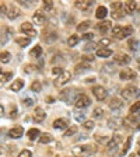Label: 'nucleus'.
Returning <instances> with one entry per match:
<instances>
[{
  "label": "nucleus",
  "instance_id": "nucleus-45",
  "mask_svg": "<svg viewBox=\"0 0 140 157\" xmlns=\"http://www.w3.org/2000/svg\"><path fill=\"white\" fill-rule=\"evenodd\" d=\"M109 44H111V41H109L108 38H102L101 41L98 42V46H100V49H101V48H105V46H108Z\"/></svg>",
  "mask_w": 140,
  "mask_h": 157
},
{
  "label": "nucleus",
  "instance_id": "nucleus-14",
  "mask_svg": "<svg viewBox=\"0 0 140 157\" xmlns=\"http://www.w3.org/2000/svg\"><path fill=\"white\" fill-rule=\"evenodd\" d=\"M24 133V129L21 126H16L13 128V129H10L9 131V136L13 137V139H18V137H21Z\"/></svg>",
  "mask_w": 140,
  "mask_h": 157
},
{
  "label": "nucleus",
  "instance_id": "nucleus-48",
  "mask_svg": "<svg viewBox=\"0 0 140 157\" xmlns=\"http://www.w3.org/2000/svg\"><path fill=\"white\" fill-rule=\"evenodd\" d=\"M84 128L85 129H93V128H94V122L93 121H84Z\"/></svg>",
  "mask_w": 140,
  "mask_h": 157
},
{
  "label": "nucleus",
  "instance_id": "nucleus-13",
  "mask_svg": "<svg viewBox=\"0 0 140 157\" xmlns=\"http://www.w3.org/2000/svg\"><path fill=\"white\" fill-rule=\"evenodd\" d=\"M45 117H46L45 111H44L41 107H36L35 111H34V121L35 122H42L44 119H45Z\"/></svg>",
  "mask_w": 140,
  "mask_h": 157
},
{
  "label": "nucleus",
  "instance_id": "nucleus-51",
  "mask_svg": "<svg viewBox=\"0 0 140 157\" xmlns=\"http://www.w3.org/2000/svg\"><path fill=\"white\" fill-rule=\"evenodd\" d=\"M83 60H85V62L90 60V62H91V60H94V56H93L91 53H90V55H83Z\"/></svg>",
  "mask_w": 140,
  "mask_h": 157
},
{
  "label": "nucleus",
  "instance_id": "nucleus-17",
  "mask_svg": "<svg viewBox=\"0 0 140 157\" xmlns=\"http://www.w3.org/2000/svg\"><path fill=\"white\" fill-rule=\"evenodd\" d=\"M123 124L127 125V126H131V128H134L137 124H139V121H137V118L134 117V114H131L129 117H126L123 119Z\"/></svg>",
  "mask_w": 140,
  "mask_h": 157
},
{
  "label": "nucleus",
  "instance_id": "nucleus-43",
  "mask_svg": "<svg viewBox=\"0 0 140 157\" xmlns=\"http://www.w3.org/2000/svg\"><path fill=\"white\" fill-rule=\"evenodd\" d=\"M42 7L46 10V11H49V10H52V7H53V2L52 0H45L42 3Z\"/></svg>",
  "mask_w": 140,
  "mask_h": 157
},
{
  "label": "nucleus",
  "instance_id": "nucleus-38",
  "mask_svg": "<svg viewBox=\"0 0 140 157\" xmlns=\"http://www.w3.org/2000/svg\"><path fill=\"white\" fill-rule=\"evenodd\" d=\"M90 25H91V21H83L81 24H78L77 25V29L78 31H84V29L90 28Z\"/></svg>",
  "mask_w": 140,
  "mask_h": 157
},
{
  "label": "nucleus",
  "instance_id": "nucleus-29",
  "mask_svg": "<svg viewBox=\"0 0 140 157\" xmlns=\"http://www.w3.org/2000/svg\"><path fill=\"white\" fill-rule=\"evenodd\" d=\"M52 142V136L49 133H44L42 136L39 137V143L41 144H46V143H51Z\"/></svg>",
  "mask_w": 140,
  "mask_h": 157
},
{
  "label": "nucleus",
  "instance_id": "nucleus-49",
  "mask_svg": "<svg viewBox=\"0 0 140 157\" xmlns=\"http://www.w3.org/2000/svg\"><path fill=\"white\" fill-rule=\"evenodd\" d=\"M74 118L77 121H83V119H84V112H77V114L74 115Z\"/></svg>",
  "mask_w": 140,
  "mask_h": 157
},
{
  "label": "nucleus",
  "instance_id": "nucleus-40",
  "mask_svg": "<svg viewBox=\"0 0 140 157\" xmlns=\"http://www.w3.org/2000/svg\"><path fill=\"white\" fill-rule=\"evenodd\" d=\"M16 42L20 46H23V48H24V46H27L29 44V38H17Z\"/></svg>",
  "mask_w": 140,
  "mask_h": 157
},
{
  "label": "nucleus",
  "instance_id": "nucleus-15",
  "mask_svg": "<svg viewBox=\"0 0 140 157\" xmlns=\"http://www.w3.org/2000/svg\"><path fill=\"white\" fill-rule=\"evenodd\" d=\"M34 23H35L36 25H44V24L46 23L45 14H44L42 11H36V13L34 14Z\"/></svg>",
  "mask_w": 140,
  "mask_h": 157
},
{
  "label": "nucleus",
  "instance_id": "nucleus-10",
  "mask_svg": "<svg viewBox=\"0 0 140 157\" xmlns=\"http://www.w3.org/2000/svg\"><path fill=\"white\" fill-rule=\"evenodd\" d=\"M119 76H121L122 80H133V78L136 77V72L132 70V69H123V70L119 73Z\"/></svg>",
  "mask_w": 140,
  "mask_h": 157
},
{
  "label": "nucleus",
  "instance_id": "nucleus-41",
  "mask_svg": "<svg viewBox=\"0 0 140 157\" xmlns=\"http://www.w3.org/2000/svg\"><path fill=\"white\" fill-rule=\"evenodd\" d=\"M44 39H45L46 42H53V41H56V39H58V35H56L55 33H51L49 35L44 36Z\"/></svg>",
  "mask_w": 140,
  "mask_h": 157
},
{
  "label": "nucleus",
  "instance_id": "nucleus-9",
  "mask_svg": "<svg viewBox=\"0 0 140 157\" xmlns=\"http://www.w3.org/2000/svg\"><path fill=\"white\" fill-rule=\"evenodd\" d=\"M21 31H23L25 35H28L29 38H34V36L36 35V31L34 29V27L31 23H24L23 25H21Z\"/></svg>",
  "mask_w": 140,
  "mask_h": 157
},
{
  "label": "nucleus",
  "instance_id": "nucleus-3",
  "mask_svg": "<svg viewBox=\"0 0 140 157\" xmlns=\"http://www.w3.org/2000/svg\"><path fill=\"white\" fill-rule=\"evenodd\" d=\"M111 9H112V18L115 20H119L123 17V11H125V4L121 3V2H114V3L111 4Z\"/></svg>",
  "mask_w": 140,
  "mask_h": 157
},
{
  "label": "nucleus",
  "instance_id": "nucleus-52",
  "mask_svg": "<svg viewBox=\"0 0 140 157\" xmlns=\"http://www.w3.org/2000/svg\"><path fill=\"white\" fill-rule=\"evenodd\" d=\"M93 36H94V35H93L91 33H85L84 35H83V38H84V39H87V41H88V39L91 41V39H93Z\"/></svg>",
  "mask_w": 140,
  "mask_h": 157
},
{
  "label": "nucleus",
  "instance_id": "nucleus-50",
  "mask_svg": "<svg viewBox=\"0 0 140 157\" xmlns=\"http://www.w3.org/2000/svg\"><path fill=\"white\" fill-rule=\"evenodd\" d=\"M101 115H102V109H101V108H95V109H94V117L98 118V117H101Z\"/></svg>",
  "mask_w": 140,
  "mask_h": 157
},
{
  "label": "nucleus",
  "instance_id": "nucleus-4",
  "mask_svg": "<svg viewBox=\"0 0 140 157\" xmlns=\"http://www.w3.org/2000/svg\"><path fill=\"white\" fill-rule=\"evenodd\" d=\"M122 95H123V98H126V100H132V98H136L140 95V90L137 87H134V86H129V87H126L122 91Z\"/></svg>",
  "mask_w": 140,
  "mask_h": 157
},
{
  "label": "nucleus",
  "instance_id": "nucleus-46",
  "mask_svg": "<svg viewBox=\"0 0 140 157\" xmlns=\"http://www.w3.org/2000/svg\"><path fill=\"white\" fill-rule=\"evenodd\" d=\"M62 73H63V69L62 67H58V66H56V67L52 69V75L53 76H58V77H59V76L62 75Z\"/></svg>",
  "mask_w": 140,
  "mask_h": 157
},
{
  "label": "nucleus",
  "instance_id": "nucleus-23",
  "mask_svg": "<svg viewBox=\"0 0 140 157\" xmlns=\"http://www.w3.org/2000/svg\"><path fill=\"white\" fill-rule=\"evenodd\" d=\"M136 7H137L136 2H126V3H125V11L129 13V14H132V13H134Z\"/></svg>",
  "mask_w": 140,
  "mask_h": 157
},
{
  "label": "nucleus",
  "instance_id": "nucleus-55",
  "mask_svg": "<svg viewBox=\"0 0 140 157\" xmlns=\"http://www.w3.org/2000/svg\"><path fill=\"white\" fill-rule=\"evenodd\" d=\"M139 156H140V149H139Z\"/></svg>",
  "mask_w": 140,
  "mask_h": 157
},
{
  "label": "nucleus",
  "instance_id": "nucleus-7",
  "mask_svg": "<svg viewBox=\"0 0 140 157\" xmlns=\"http://www.w3.org/2000/svg\"><path fill=\"white\" fill-rule=\"evenodd\" d=\"M70 78H72V73L67 72V70H63V73L58 77V80H55V84L56 86H65L66 83L70 82Z\"/></svg>",
  "mask_w": 140,
  "mask_h": 157
},
{
  "label": "nucleus",
  "instance_id": "nucleus-21",
  "mask_svg": "<svg viewBox=\"0 0 140 157\" xmlns=\"http://www.w3.org/2000/svg\"><path fill=\"white\" fill-rule=\"evenodd\" d=\"M112 55V51L109 48H101L97 51V56L98 58H108Z\"/></svg>",
  "mask_w": 140,
  "mask_h": 157
},
{
  "label": "nucleus",
  "instance_id": "nucleus-18",
  "mask_svg": "<svg viewBox=\"0 0 140 157\" xmlns=\"http://www.w3.org/2000/svg\"><path fill=\"white\" fill-rule=\"evenodd\" d=\"M90 146H77L73 149V153L76 154V156H83V154H88L90 153Z\"/></svg>",
  "mask_w": 140,
  "mask_h": 157
},
{
  "label": "nucleus",
  "instance_id": "nucleus-44",
  "mask_svg": "<svg viewBox=\"0 0 140 157\" xmlns=\"http://www.w3.org/2000/svg\"><path fill=\"white\" fill-rule=\"evenodd\" d=\"M76 132H77V126H74V125H73V126H70L67 131H66L65 136H66V137H67V136H72V135H74Z\"/></svg>",
  "mask_w": 140,
  "mask_h": 157
},
{
  "label": "nucleus",
  "instance_id": "nucleus-12",
  "mask_svg": "<svg viewBox=\"0 0 140 157\" xmlns=\"http://www.w3.org/2000/svg\"><path fill=\"white\" fill-rule=\"evenodd\" d=\"M132 58L129 55H126V53H118L116 56H115V62L119 63V65H127V63H131Z\"/></svg>",
  "mask_w": 140,
  "mask_h": 157
},
{
  "label": "nucleus",
  "instance_id": "nucleus-24",
  "mask_svg": "<svg viewBox=\"0 0 140 157\" xmlns=\"http://www.w3.org/2000/svg\"><path fill=\"white\" fill-rule=\"evenodd\" d=\"M122 105H123V102H122L119 98H112L111 102H109L111 109H119V108H122Z\"/></svg>",
  "mask_w": 140,
  "mask_h": 157
},
{
  "label": "nucleus",
  "instance_id": "nucleus-19",
  "mask_svg": "<svg viewBox=\"0 0 140 157\" xmlns=\"http://www.w3.org/2000/svg\"><path fill=\"white\" fill-rule=\"evenodd\" d=\"M13 33V29L7 28V27H4L3 28V33H2V35H0V45H4V44L7 42V39H9L10 34Z\"/></svg>",
  "mask_w": 140,
  "mask_h": 157
},
{
  "label": "nucleus",
  "instance_id": "nucleus-2",
  "mask_svg": "<svg viewBox=\"0 0 140 157\" xmlns=\"http://www.w3.org/2000/svg\"><path fill=\"white\" fill-rule=\"evenodd\" d=\"M59 98H60L62 101H65L66 104H72L73 101L76 102V100H77V90H76V88L63 90V91L60 93V95H59Z\"/></svg>",
  "mask_w": 140,
  "mask_h": 157
},
{
  "label": "nucleus",
  "instance_id": "nucleus-37",
  "mask_svg": "<svg viewBox=\"0 0 140 157\" xmlns=\"http://www.w3.org/2000/svg\"><path fill=\"white\" fill-rule=\"evenodd\" d=\"M119 124H123V121L122 119H109L108 121V126L109 128H118Z\"/></svg>",
  "mask_w": 140,
  "mask_h": 157
},
{
  "label": "nucleus",
  "instance_id": "nucleus-11",
  "mask_svg": "<svg viewBox=\"0 0 140 157\" xmlns=\"http://www.w3.org/2000/svg\"><path fill=\"white\" fill-rule=\"evenodd\" d=\"M74 6L77 7L78 10H81V11H87V10L93 6V2L91 0H78V2L74 3Z\"/></svg>",
  "mask_w": 140,
  "mask_h": 157
},
{
  "label": "nucleus",
  "instance_id": "nucleus-28",
  "mask_svg": "<svg viewBox=\"0 0 140 157\" xmlns=\"http://www.w3.org/2000/svg\"><path fill=\"white\" fill-rule=\"evenodd\" d=\"M11 76H13V73L11 72H0V82L2 83H7L11 78Z\"/></svg>",
  "mask_w": 140,
  "mask_h": 157
},
{
  "label": "nucleus",
  "instance_id": "nucleus-27",
  "mask_svg": "<svg viewBox=\"0 0 140 157\" xmlns=\"http://www.w3.org/2000/svg\"><path fill=\"white\" fill-rule=\"evenodd\" d=\"M23 87H24V82L21 80V78H18V80H16V82L11 84L10 88H11V91H20Z\"/></svg>",
  "mask_w": 140,
  "mask_h": 157
},
{
  "label": "nucleus",
  "instance_id": "nucleus-56",
  "mask_svg": "<svg viewBox=\"0 0 140 157\" xmlns=\"http://www.w3.org/2000/svg\"><path fill=\"white\" fill-rule=\"evenodd\" d=\"M0 6H2V4H0Z\"/></svg>",
  "mask_w": 140,
  "mask_h": 157
},
{
  "label": "nucleus",
  "instance_id": "nucleus-39",
  "mask_svg": "<svg viewBox=\"0 0 140 157\" xmlns=\"http://www.w3.org/2000/svg\"><path fill=\"white\" fill-rule=\"evenodd\" d=\"M87 69H88V63L83 62V63H80V65L76 66V72H77V73H81V72H84V70H87Z\"/></svg>",
  "mask_w": 140,
  "mask_h": 157
},
{
  "label": "nucleus",
  "instance_id": "nucleus-34",
  "mask_svg": "<svg viewBox=\"0 0 140 157\" xmlns=\"http://www.w3.org/2000/svg\"><path fill=\"white\" fill-rule=\"evenodd\" d=\"M41 53H42V48L39 45L34 46V49L31 51V56H34V58H39L41 56Z\"/></svg>",
  "mask_w": 140,
  "mask_h": 157
},
{
  "label": "nucleus",
  "instance_id": "nucleus-25",
  "mask_svg": "<svg viewBox=\"0 0 140 157\" xmlns=\"http://www.w3.org/2000/svg\"><path fill=\"white\" fill-rule=\"evenodd\" d=\"M97 28L100 29V31H101L102 34H105L108 31V29L111 28V23H109V21H101V23L98 24L97 25Z\"/></svg>",
  "mask_w": 140,
  "mask_h": 157
},
{
  "label": "nucleus",
  "instance_id": "nucleus-42",
  "mask_svg": "<svg viewBox=\"0 0 140 157\" xmlns=\"http://www.w3.org/2000/svg\"><path fill=\"white\" fill-rule=\"evenodd\" d=\"M129 111H131V114H137V112L140 111V101L134 102V104L131 107V109H129Z\"/></svg>",
  "mask_w": 140,
  "mask_h": 157
},
{
  "label": "nucleus",
  "instance_id": "nucleus-1",
  "mask_svg": "<svg viewBox=\"0 0 140 157\" xmlns=\"http://www.w3.org/2000/svg\"><path fill=\"white\" fill-rule=\"evenodd\" d=\"M133 34V27L132 25H126V27H114L112 28V35L116 39H123L126 36L132 35Z\"/></svg>",
  "mask_w": 140,
  "mask_h": 157
},
{
  "label": "nucleus",
  "instance_id": "nucleus-33",
  "mask_svg": "<svg viewBox=\"0 0 140 157\" xmlns=\"http://www.w3.org/2000/svg\"><path fill=\"white\" fill-rule=\"evenodd\" d=\"M10 59H11V55L9 52H0V62L2 63H9Z\"/></svg>",
  "mask_w": 140,
  "mask_h": 157
},
{
  "label": "nucleus",
  "instance_id": "nucleus-20",
  "mask_svg": "<svg viewBox=\"0 0 140 157\" xmlns=\"http://www.w3.org/2000/svg\"><path fill=\"white\" fill-rule=\"evenodd\" d=\"M18 16H20V9L18 7H16V6L10 7L9 11H7V17H9L10 20H14V18H17Z\"/></svg>",
  "mask_w": 140,
  "mask_h": 157
},
{
  "label": "nucleus",
  "instance_id": "nucleus-53",
  "mask_svg": "<svg viewBox=\"0 0 140 157\" xmlns=\"http://www.w3.org/2000/svg\"><path fill=\"white\" fill-rule=\"evenodd\" d=\"M3 112H4V108H3V105H0V117L3 115Z\"/></svg>",
  "mask_w": 140,
  "mask_h": 157
},
{
  "label": "nucleus",
  "instance_id": "nucleus-54",
  "mask_svg": "<svg viewBox=\"0 0 140 157\" xmlns=\"http://www.w3.org/2000/svg\"><path fill=\"white\" fill-rule=\"evenodd\" d=\"M129 157H136V156H134V154H132V156H129Z\"/></svg>",
  "mask_w": 140,
  "mask_h": 157
},
{
  "label": "nucleus",
  "instance_id": "nucleus-6",
  "mask_svg": "<svg viewBox=\"0 0 140 157\" xmlns=\"http://www.w3.org/2000/svg\"><path fill=\"white\" fill-rule=\"evenodd\" d=\"M122 142V137L119 136V135H114L112 136V139L109 140V143H108V151L109 153H112V151H115L118 149V146H119V143Z\"/></svg>",
  "mask_w": 140,
  "mask_h": 157
},
{
  "label": "nucleus",
  "instance_id": "nucleus-30",
  "mask_svg": "<svg viewBox=\"0 0 140 157\" xmlns=\"http://www.w3.org/2000/svg\"><path fill=\"white\" fill-rule=\"evenodd\" d=\"M27 135H28L29 140H35L36 137L39 136V131H38V129H35V128H32V129H29Z\"/></svg>",
  "mask_w": 140,
  "mask_h": 157
},
{
  "label": "nucleus",
  "instance_id": "nucleus-16",
  "mask_svg": "<svg viewBox=\"0 0 140 157\" xmlns=\"http://www.w3.org/2000/svg\"><path fill=\"white\" fill-rule=\"evenodd\" d=\"M69 126V121L66 119V118H59V119H56L55 122H53V128L55 129H65V128Z\"/></svg>",
  "mask_w": 140,
  "mask_h": 157
},
{
  "label": "nucleus",
  "instance_id": "nucleus-22",
  "mask_svg": "<svg viewBox=\"0 0 140 157\" xmlns=\"http://www.w3.org/2000/svg\"><path fill=\"white\" fill-rule=\"evenodd\" d=\"M107 13H108L107 7H105V6H100V7L97 9V13H95V17H97L98 20H102V18H105Z\"/></svg>",
  "mask_w": 140,
  "mask_h": 157
},
{
  "label": "nucleus",
  "instance_id": "nucleus-8",
  "mask_svg": "<svg viewBox=\"0 0 140 157\" xmlns=\"http://www.w3.org/2000/svg\"><path fill=\"white\" fill-rule=\"evenodd\" d=\"M93 94L95 95L98 101H102V100L107 98V90L104 87H101V86H97V87L93 88Z\"/></svg>",
  "mask_w": 140,
  "mask_h": 157
},
{
  "label": "nucleus",
  "instance_id": "nucleus-57",
  "mask_svg": "<svg viewBox=\"0 0 140 157\" xmlns=\"http://www.w3.org/2000/svg\"><path fill=\"white\" fill-rule=\"evenodd\" d=\"M58 157H59V156H58Z\"/></svg>",
  "mask_w": 140,
  "mask_h": 157
},
{
  "label": "nucleus",
  "instance_id": "nucleus-32",
  "mask_svg": "<svg viewBox=\"0 0 140 157\" xmlns=\"http://www.w3.org/2000/svg\"><path fill=\"white\" fill-rule=\"evenodd\" d=\"M21 101H23V104L25 105V107H31V105H34V102H35L36 100H35V97H24Z\"/></svg>",
  "mask_w": 140,
  "mask_h": 157
},
{
  "label": "nucleus",
  "instance_id": "nucleus-5",
  "mask_svg": "<svg viewBox=\"0 0 140 157\" xmlns=\"http://www.w3.org/2000/svg\"><path fill=\"white\" fill-rule=\"evenodd\" d=\"M90 102H91V100L87 97L85 94H80L77 97V100H76V108L77 109H81V108H85V107H88L90 105Z\"/></svg>",
  "mask_w": 140,
  "mask_h": 157
},
{
  "label": "nucleus",
  "instance_id": "nucleus-47",
  "mask_svg": "<svg viewBox=\"0 0 140 157\" xmlns=\"http://www.w3.org/2000/svg\"><path fill=\"white\" fill-rule=\"evenodd\" d=\"M18 157H32V153L29 150H23V151H20Z\"/></svg>",
  "mask_w": 140,
  "mask_h": 157
},
{
  "label": "nucleus",
  "instance_id": "nucleus-31",
  "mask_svg": "<svg viewBox=\"0 0 140 157\" xmlns=\"http://www.w3.org/2000/svg\"><path fill=\"white\" fill-rule=\"evenodd\" d=\"M131 143H132V136H129L126 139V143H125V146L122 147V150H121V156H123V154H126L127 153V150H129V147H131Z\"/></svg>",
  "mask_w": 140,
  "mask_h": 157
},
{
  "label": "nucleus",
  "instance_id": "nucleus-35",
  "mask_svg": "<svg viewBox=\"0 0 140 157\" xmlns=\"http://www.w3.org/2000/svg\"><path fill=\"white\" fill-rule=\"evenodd\" d=\"M41 88H42V84H41V82H38V80H35V82L31 84V91H34V93L41 91Z\"/></svg>",
  "mask_w": 140,
  "mask_h": 157
},
{
  "label": "nucleus",
  "instance_id": "nucleus-26",
  "mask_svg": "<svg viewBox=\"0 0 140 157\" xmlns=\"http://www.w3.org/2000/svg\"><path fill=\"white\" fill-rule=\"evenodd\" d=\"M129 48H131L133 52L139 53L140 52V42L136 41V39H131V41H129Z\"/></svg>",
  "mask_w": 140,
  "mask_h": 157
},
{
  "label": "nucleus",
  "instance_id": "nucleus-36",
  "mask_svg": "<svg viewBox=\"0 0 140 157\" xmlns=\"http://www.w3.org/2000/svg\"><path fill=\"white\" fill-rule=\"evenodd\" d=\"M78 44V35H72L67 39V45L69 46H76Z\"/></svg>",
  "mask_w": 140,
  "mask_h": 157
}]
</instances>
